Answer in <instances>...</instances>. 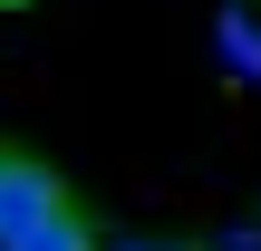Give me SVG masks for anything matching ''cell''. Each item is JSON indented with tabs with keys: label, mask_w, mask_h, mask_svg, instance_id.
<instances>
[{
	"label": "cell",
	"mask_w": 261,
	"mask_h": 251,
	"mask_svg": "<svg viewBox=\"0 0 261 251\" xmlns=\"http://www.w3.org/2000/svg\"><path fill=\"white\" fill-rule=\"evenodd\" d=\"M213 48H223V68H232V77H261V29L242 19V0L223 10V29H213Z\"/></svg>",
	"instance_id": "obj_2"
},
{
	"label": "cell",
	"mask_w": 261,
	"mask_h": 251,
	"mask_svg": "<svg viewBox=\"0 0 261 251\" xmlns=\"http://www.w3.org/2000/svg\"><path fill=\"white\" fill-rule=\"evenodd\" d=\"M213 251H261V222H242V232H223Z\"/></svg>",
	"instance_id": "obj_4"
},
{
	"label": "cell",
	"mask_w": 261,
	"mask_h": 251,
	"mask_svg": "<svg viewBox=\"0 0 261 251\" xmlns=\"http://www.w3.org/2000/svg\"><path fill=\"white\" fill-rule=\"evenodd\" d=\"M58 213H68V184H58L39 155H0V251L29 242V232L58 222Z\"/></svg>",
	"instance_id": "obj_1"
},
{
	"label": "cell",
	"mask_w": 261,
	"mask_h": 251,
	"mask_svg": "<svg viewBox=\"0 0 261 251\" xmlns=\"http://www.w3.org/2000/svg\"><path fill=\"white\" fill-rule=\"evenodd\" d=\"M116 251H184V242H116Z\"/></svg>",
	"instance_id": "obj_5"
},
{
	"label": "cell",
	"mask_w": 261,
	"mask_h": 251,
	"mask_svg": "<svg viewBox=\"0 0 261 251\" xmlns=\"http://www.w3.org/2000/svg\"><path fill=\"white\" fill-rule=\"evenodd\" d=\"M10 251H87V222H77V213H58V222H39L29 242H10Z\"/></svg>",
	"instance_id": "obj_3"
}]
</instances>
